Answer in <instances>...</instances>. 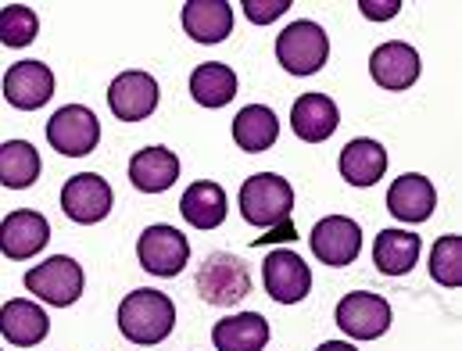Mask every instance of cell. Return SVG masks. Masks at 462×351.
Here are the masks:
<instances>
[{"label":"cell","mask_w":462,"mask_h":351,"mask_svg":"<svg viewBox=\"0 0 462 351\" xmlns=\"http://www.w3.org/2000/svg\"><path fill=\"white\" fill-rule=\"evenodd\" d=\"M172 327H176V305L162 291L143 287V291L125 294L118 305V330L133 345H143V348L162 345L172 334Z\"/></svg>","instance_id":"1"},{"label":"cell","mask_w":462,"mask_h":351,"mask_svg":"<svg viewBox=\"0 0 462 351\" xmlns=\"http://www.w3.org/2000/svg\"><path fill=\"white\" fill-rule=\"evenodd\" d=\"M291 208H294V190L283 176L276 172H258L251 180H244L240 187V216L258 226V230H276L283 223H291Z\"/></svg>","instance_id":"2"},{"label":"cell","mask_w":462,"mask_h":351,"mask_svg":"<svg viewBox=\"0 0 462 351\" xmlns=\"http://www.w3.org/2000/svg\"><path fill=\"white\" fill-rule=\"evenodd\" d=\"M276 58L291 76H316L330 58V40L323 25L301 18L276 36Z\"/></svg>","instance_id":"3"},{"label":"cell","mask_w":462,"mask_h":351,"mask_svg":"<svg viewBox=\"0 0 462 351\" xmlns=\"http://www.w3.org/2000/svg\"><path fill=\"white\" fill-rule=\"evenodd\" d=\"M198 294L216 309H230L251 294V272L230 251H212L198 269Z\"/></svg>","instance_id":"4"},{"label":"cell","mask_w":462,"mask_h":351,"mask_svg":"<svg viewBox=\"0 0 462 351\" xmlns=\"http://www.w3.org/2000/svg\"><path fill=\"white\" fill-rule=\"evenodd\" d=\"M25 287L29 294L43 298L47 305H58V309H69L79 301L83 287H87V276H83V265L69 254H54L40 265H32L25 272Z\"/></svg>","instance_id":"5"},{"label":"cell","mask_w":462,"mask_h":351,"mask_svg":"<svg viewBox=\"0 0 462 351\" xmlns=\"http://www.w3.org/2000/svg\"><path fill=\"white\" fill-rule=\"evenodd\" d=\"M47 143L69 158H83L101 143V122L83 105H65L47 118Z\"/></svg>","instance_id":"6"},{"label":"cell","mask_w":462,"mask_h":351,"mask_svg":"<svg viewBox=\"0 0 462 351\" xmlns=\"http://www.w3.org/2000/svg\"><path fill=\"white\" fill-rule=\"evenodd\" d=\"M112 205H116V194H112L108 180L97 172H79L61 187V208L72 223L94 226V223L108 219Z\"/></svg>","instance_id":"7"},{"label":"cell","mask_w":462,"mask_h":351,"mask_svg":"<svg viewBox=\"0 0 462 351\" xmlns=\"http://www.w3.org/2000/svg\"><path fill=\"white\" fill-rule=\"evenodd\" d=\"M262 280H265V291L273 301L280 305H298L301 298H309L312 291V269L305 265L301 254L280 247V251H269L265 262H262Z\"/></svg>","instance_id":"8"},{"label":"cell","mask_w":462,"mask_h":351,"mask_svg":"<svg viewBox=\"0 0 462 351\" xmlns=\"http://www.w3.org/2000/svg\"><path fill=\"white\" fill-rule=\"evenodd\" d=\"M136 258L151 276H180L187 258H190V244L176 226H147L136 240Z\"/></svg>","instance_id":"9"},{"label":"cell","mask_w":462,"mask_h":351,"mask_svg":"<svg viewBox=\"0 0 462 351\" xmlns=\"http://www.w3.org/2000/svg\"><path fill=\"white\" fill-rule=\"evenodd\" d=\"M337 327L355 341L383 337L387 327H391V305L380 294H369V291L345 294L341 305H337Z\"/></svg>","instance_id":"10"},{"label":"cell","mask_w":462,"mask_h":351,"mask_svg":"<svg viewBox=\"0 0 462 351\" xmlns=\"http://www.w3.org/2000/svg\"><path fill=\"white\" fill-rule=\"evenodd\" d=\"M4 97L18 112H36L54 97V72L43 61H14L4 76Z\"/></svg>","instance_id":"11"},{"label":"cell","mask_w":462,"mask_h":351,"mask_svg":"<svg viewBox=\"0 0 462 351\" xmlns=\"http://www.w3.org/2000/svg\"><path fill=\"white\" fill-rule=\"evenodd\" d=\"M309 240H312V251L323 265L341 269V265H351L362 251V226L347 216H327V219L316 223Z\"/></svg>","instance_id":"12"},{"label":"cell","mask_w":462,"mask_h":351,"mask_svg":"<svg viewBox=\"0 0 462 351\" xmlns=\"http://www.w3.org/2000/svg\"><path fill=\"white\" fill-rule=\"evenodd\" d=\"M108 108L118 122H143L158 108V83L147 72H122L108 87Z\"/></svg>","instance_id":"13"},{"label":"cell","mask_w":462,"mask_h":351,"mask_svg":"<svg viewBox=\"0 0 462 351\" xmlns=\"http://www.w3.org/2000/svg\"><path fill=\"white\" fill-rule=\"evenodd\" d=\"M420 54L416 47L402 43V40H391V43H380L369 58V72L376 79V87L383 90H409L416 79H420Z\"/></svg>","instance_id":"14"},{"label":"cell","mask_w":462,"mask_h":351,"mask_svg":"<svg viewBox=\"0 0 462 351\" xmlns=\"http://www.w3.org/2000/svg\"><path fill=\"white\" fill-rule=\"evenodd\" d=\"M434 208H438V190L420 172L398 176L387 190V212L402 223H427L434 216Z\"/></svg>","instance_id":"15"},{"label":"cell","mask_w":462,"mask_h":351,"mask_svg":"<svg viewBox=\"0 0 462 351\" xmlns=\"http://www.w3.org/2000/svg\"><path fill=\"white\" fill-rule=\"evenodd\" d=\"M51 240V223L40 212L18 208L0 223V251L14 262H25L32 254H40Z\"/></svg>","instance_id":"16"},{"label":"cell","mask_w":462,"mask_h":351,"mask_svg":"<svg viewBox=\"0 0 462 351\" xmlns=\"http://www.w3.org/2000/svg\"><path fill=\"white\" fill-rule=\"evenodd\" d=\"M0 334L14 345V348H32L51 334V319L40 305H32L29 298H11L0 309Z\"/></svg>","instance_id":"17"},{"label":"cell","mask_w":462,"mask_h":351,"mask_svg":"<svg viewBox=\"0 0 462 351\" xmlns=\"http://www.w3.org/2000/svg\"><path fill=\"white\" fill-rule=\"evenodd\" d=\"M341 115H337V105L327 97V94H301L291 108V129L294 136L309 140V143H323L337 133Z\"/></svg>","instance_id":"18"},{"label":"cell","mask_w":462,"mask_h":351,"mask_svg":"<svg viewBox=\"0 0 462 351\" xmlns=\"http://www.w3.org/2000/svg\"><path fill=\"white\" fill-rule=\"evenodd\" d=\"M129 180L143 194H162L180 180V158L169 147H143L129 162Z\"/></svg>","instance_id":"19"},{"label":"cell","mask_w":462,"mask_h":351,"mask_svg":"<svg viewBox=\"0 0 462 351\" xmlns=\"http://www.w3.org/2000/svg\"><path fill=\"white\" fill-rule=\"evenodd\" d=\"M180 212L194 230H216L226 219V190L212 180H198L183 190Z\"/></svg>","instance_id":"20"},{"label":"cell","mask_w":462,"mask_h":351,"mask_svg":"<svg viewBox=\"0 0 462 351\" xmlns=\"http://www.w3.org/2000/svg\"><path fill=\"white\" fill-rule=\"evenodd\" d=\"M212 345L219 351H262L269 345V323L258 312H236L212 327Z\"/></svg>","instance_id":"21"},{"label":"cell","mask_w":462,"mask_h":351,"mask_svg":"<svg viewBox=\"0 0 462 351\" xmlns=\"http://www.w3.org/2000/svg\"><path fill=\"white\" fill-rule=\"evenodd\" d=\"M183 29L198 43H219L233 29V7L226 0H190L183 4Z\"/></svg>","instance_id":"22"},{"label":"cell","mask_w":462,"mask_h":351,"mask_svg":"<svg viewBox=\"0 0 462 351\" xmlns=\"http://www.w3.org/2000/svg\"><path fill=\"white\" fill-rule=\"evenodd\" d=\"M383 172H387V151L376 140L358 136L341 151V176L351 187H376Z\"/></svg>","instance_id":"23"},{"label":"cell","mask_w":462,"mask_h":351,"mask_svg":"<svg viewBox=\"0 0 462 351\" xmlns=\"http://www.w3.org/2000/svg\"><path fill=\"white\" fill-rule=\"evenodd\" d=\"M423 240L409 230H380L373 244V265L383 276H405L416 262H420Z\"/></svg>","instance_id":"24"},{"label":"cell","mask_w":462,"mask_h":351,"mask_svg":"<svg viewBox=\"0 0 462 351\" xmlns=\"http://www.w3.org/2000/svg\"><path fill=\"white\" fill-rule=\"evenodd\" d=\"M276 136H280V118H276L273 108H265V105H247V108H240L236 118H233V140L247 154L269 151L276 143Z\"/></svg>","instance_id":"25"},{"label":"cell","mask_w":462,"mask_h":351,"mask_svg":"<svg viewBox=\"0 0 462 351\" xmlns=\"http://www.w3.org/2000/svg\"><path fill=\"white\" fill-rule=\"evenodd\" d=\"M190 94H194V101L201 108H226L236 97V76H233L230 65H223V61L198 65L194 76H190Z\"/></svg>","instance_id":"26"},{"label":"cell","mask_w":462,"mask_h":351,"mask_svg":"<svg viewBox=\"0 0 462 351\" xmlns=\"http://www.w3.org/2000/svg\"><path fill=\"white\" fill-rule=\"evenodd\" d=\"M40 154L29 140H7L0 143V183L11 190H25L40 180Z\"/></svg>","instance_id":"27"},{"label":"cell","mask_w":462,"mask_h":351,"mask_svg":"<svg viewBox=\"0 0 462 351\" xmlns=\"http://www.w3.org/2000/svg\"><path fill=\"white\" fill-rule=\"evenodd\" d=\"M40 32V18L25 4H11L0 11V43L4 47H29Z\"/></svg>","instance_id":"28"},{"label":"cell","mask_w":462,"mask_h":351,"mask_svg":"<svg viewBox=\"0 0 462 351\" xmlns=\"http://www.w3.org/2000/svg\"><path fill=\"white\" fill-rule=\"evenodd\" d=\"M430 276L441 287H459L462 283V236L448 234L430 247Z\"/></svg>","instance_id":"29"},{"label":"cell","mask_w":462,"mask_h":351,"mask_svg":"<svg viewBox=\"0 0 462 351\" xmlns=\"http://www.w3.org/2000/svg\"><path fill=\"white\" fill-rule=\"evenodd\" d=\"M240 7H244V14H247L254 25H269V22H276L280 14H287L291 0H244Z\"/></svg>","instance_id":"30"},{"label":"cell","mask_w":462,"mask_h":351,"mask_svg":"<svg viewBox=\"0 0 462 351\" xmlns=\"http://www.w3.org/2000/svg\"><path fill=\"white\" fill-rule=\"evenodd\" d=\"M358 7H362L365 18H373V22H387V18L398 14L402 0H358Z\"/></svg>","instance_id":"31"},{"label":"cell","mask_w":462,"mask_h":351,"mask_svg":"<svg viewBox=\"0 0 462 351\" xmlns=\"http://www.w3.org/2000/svg\"><path fill=\"white\" fill-rule=\"evenodd\" d=\"M283 236H287V240H294V230H291V223H283V226H276L273 234H269V236H258V240H283Z\"/></svg>","instance_id":"32"},{"label":"cell","mask_w":462,"mask_h":351,"mask_svg":"<svg viewBox=\"0 0 462 351\" xmlns=\"http://www.w3.org/2000/svg\"><path fill=\"white\" fill-rule=\"evenodd\" d=\"M316 351H358L355 345H347V341H327V345H319Z\"/></svg>","instance_id":"33"}]
</instances>
